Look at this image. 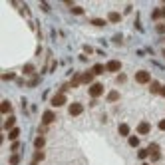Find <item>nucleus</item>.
<instances>
[{"mask_svg":"<svg viewBox=\"0 0 165 165\" xmlns=\"http://www.w3.org/2000/svg\"><path fill=\"white\" fill-rule=\"evenodd\" d=\"M149 157H151V161H159V159H161V151H157V153H151Z\"/></svg>","mask_w":165,"mask_h":165,"instance_id":"nucleus-25","label":"nucleus"},{"mask_svg":"<svg viewBox=\"0 0 165 165\" xmlns=\"http://www.w3.org/2000/svg\"><path fill=\"white\" fill-rule=\"evenodd\" d=\"M92 72H94V76H99L105 72V66H102V64H95L94 68H92Z\"/></svg>","mask_w":165,"mask_h":165,"instance_id":"nucleus-16","label":"nucleus"},{"mask_svg":"<svg viewBox=\"0 0 165 165\" xmlns=\"http://www.w3.org/2000/svg\"><path fill=\"white\" fill-rule=\"evenodd\" d=\"M18 147H20V143H18V141H14V143H12V151H16Z\"/></svg>","mask_w":165,"mask_h":165,"instance_id":"nucleus-34","label":"nucleus"},{"mask_svg":"<svg viewBox=\"0 0 165 165\" xmlns=\"http://www.w3.org/2000/svg\"><path fill=\"white\" fill-rule=\"evenodd\" d=\"M163 56H165V50H163Z\"/></svg>","mask_w":165,"mask_h":165,"instance_id":"nucleus-37","label":"nucleus"},{"mask_svg":"<svg viewBox=\"0 0 165 165\" xmlns=\"http://www.w3.org/2000/svg\"><path fill=\"white\" fill-rule=\"evenodd\" d=\"M149 131H151L149 121H139V125H137V133H139V135H147Z\"/></svg>","mask_w":165,"mask_h":165,"instance_id":"nucleus-6","label":"nucleus"},{"mask_svg":"<svg viewBox=\"0 0 165 165\" xmlns=\"http://www.w3.org/2000/svg\"><path fill=\"white\" fill-rule=\"evenodd\" d=\"M155 30H157L159 34H165V24H157V26H155Z\"/></svg>","mask_w":165,"mask_h":165,"instance_id":"nucleus-28","label":"nucleus"},{"mask_svg":"<svg viewBox=\"0 0 165 165\" xmlns=\"http://www.w3.org/2000/svg\"><path fill=\"white\" fill-rule=\"evenodd\" d=\"M105 70L112 72V74H115V72L121 70V62H119V60H109L108 64H105Z\"/></svg>","mask_w":165,"mask_h":165,"instance_id":"nucleus-4","label":"nucleus"},{"mask_svg":"<svg viewBox=\"0 0 165 165\" xmlns=\"http://www.w3.org/2000/svg\"><path fill=\"white\" fill-rule=\"evenodd\" d=\"M118 133L121 137H129L131 135V128H129L128 123H119V128H118Z\"/></svg>","mask_w":165,"mask_h":165,"instance_id":"nucleus-7","label":"nucleus"},{"mask_svg":"<svg viewBox=\"0 0 165 165\" xmlns=\"http://www.w3.org/2000/svg\"><path fill=\"white\" fill-rule=\"evenodd\" d=\"M72 12H74V14H84V8H82V6H74Z\"/></svg>","mask_w":165,"mask_h":165,"instance_id":"nucleus-27","label":"nucleus"},{"mask_svg":"<svg viewBox=\"0 0 165 165\" xmlns=\"http://www.w3.org/2000/svg\"><path fill=\"white\" fill-rule=\"evenodd\" d=\"M151 18H153V20H159V8L153 10V16H151Z\"/></svg>","mask_w":165,"mask_h":165,"instance_id":"nucleus-30","label":"nucleus"},{"mask_svg":"<svg viewBox=\"0 0 165 165\" xmlns=\"http://www.w3.org/2000/svg\"><path fill=\"white\" fill-rule=\"evenodd\" d=\"M118 99H119V94H118L115 90H112V92L108 94V102H118Z\"/></svg>","mask_w":165,"mask_h":165,"instance_id":"nucleus-20","label":"nucleus"},{"mask_svg":"<svg viewBox=\"0 0 165 165\" xmlns=\"http://www.w3.org/2000/svg\"><path fill=\"white\" fill-rule=\"evenodd\" d=\"M44 145H46V139H44L42 135H38L36 139H34V147H36V151H42Z\"/></svg>","mask_w":165,"mask_h":165,"instance_id":"nucleus-11","label":"nucleus"},{"mask_svg":"<svg viewBox=\"0 0 165 165\" xmlns=\"http://www.w3.org/2000/svg\"><path fill=\"white\" fill-rule=\"evenodd\" d=\"M82 84H95L94 82V72H86V74H82Z\"/></svg>","mask_w":165,"mask_h":165,"instance_id":"nucleus-10","label":"nucleus"},{"mask_svg":"<svg viewBox=\"0 0 165 165\" xmlns=\"http://www.w3.org/2000/svg\"><path fill=\"white\" fill-rule=\"evenodd\" d=\"M128 143L131 147H139V137H137V135H129L128 137Z\"/></svg>","mask_w":165,"mask_h":165,"instance_id":"nucleus-15","label":"nucleus"},{"mask_svg":"<svg viewBox=\"0 0 165 165\" xmlns=\"http://www.w3.org/2000/svg\"><path fill=\"white\" fill-rule=\"evenodd\" d=\"M108 20H109V22H119V20H121V14H118V12H109Z\"/></svg>","mask_w":165,"mask_h":165,"instance_id":"nucleus-17","label":"nucleus"},{"mask_svg":"<svg viewBox=\"0 0 165 165\" xmlns=\"http://www.w3.org/2000/svg\"><path fill=\"white\" fill-rule=\"evenodd\" d=\"M80 84H82V74H76L74 80L70 82V86H72V88H76V86H80Z\"/></svg>","mask_w":165,"mask_h":165,"instance_id":"nucleus-19","label":"nucleus"},{"mask_svg":"<svg viewBox=\"0 0 165 165\" xmlns=\"http://www.w3.org/2000/svg\"><path fill=\"white\" fill-rule=\"evenodd\" d=\"M135 82L143 86V84H151L153 80H151V76L147 70H139V72H135Z\"/></svg>","mask_w":165,"mask_h":165,"instance_id":"nucleus-1","label":"nucleus"},{"mask_svg":"<svg viewBox=\"0 0 165 165\" xmlns=\"http://www.w3.org/2000/svg\"><path fill=\"white\" fill-rule=\"evenodd\" d=\"M141 165H149V163H141Z\"/></svg>","mask_w":165,"mask_h":165,"instance_id":"nucleus-36","label":"nucleus"},{"mask_svg":"<svg viewBox=\"0 0 165 165\" xmlns=\"http://www.w3.org/2000/svg\"><path fill=\"white\" fill-rule=\"evenodd\" d=\"M102 94H104V84L95 82V84L90 86V95H92V98H99Z\"/></svg>","mask_w":165,"mask_h":165,"instance_id":"nucleus-3","label":"nucleus"},{"mask_svg":"<svg viewBox=\"0 0 165 165\" xmlns=\"http://www.w3.org/2000/svg\"><path fill=\"white\" fill-rule=\"evenodd\" d=\"M0 112L4 113V115H8V113L12 112V105H10V102H6V99H4V102H2V105H0Z\"/></svg>","mask_w":165,"mask_h":165,"instance_id":"nucleus-14","label":"nucleus"},{"mask_svg":"<svg viewBox=\"0 0 165 165\" xmlns=\"http://www.w3.org/2000/svg\"><path fill=\"white\" fill-rule=\"evenodd\" d=\"M151 155V153H149V149H139V151H137V157H139V159H147V157H149Z\"/></svg>","mask_w":165,"mask_h":165,"instance_id":"nucleus-18","label":"nucleus"},{"mask_svg":"<svg viewBox=\"0 0 165 165\" xmlns=\"http://www.w3.org/2000/svg\"><path fill=\"white\" fill-rule=\"evenodd\" d=\"M68 113H70L72 118H78V115L84 113V105H82L80 102H74V104H70V108H68Z\"/></svg>","mask_w":165,"mask_h":165,"instance_id":"nucleus-2","label":"nucleus"},{"mask_svg":"<svg viewBox=\"0 0 165 165\" xmlns=\"http://www.w3.org/2000/svg\"><path fill=\"white\" fill-rule=\"evenodd\" d=\"M54 119H56V113H54V112H44V115H42V125H50Z\"/></svg>","mask_w":165,"mask_h":165,"instance_id":"nucleus-8","label":"nucleus"},{"mask_svg":"<svg viewBox=\"0 0 165 165\" xmlns=\"http://www.w3.org/2000/svg\"><path fill=\"white\" fill-rule=\"evenodd\" d=\"M161 88H163V86H161L159 82H151V84H149V92H151V94H159Z\"/></svg>","mask_w":165,"mask_h":165,"instance_id":"nucleus-13","label":"nucleus"},{"mask_svg":"<svg viewBox=\"0 0 165 165\" xmlns=\"http://www.w3.org/2000/svg\"><path fill=\"white\" fill-rule=\"evenodd\" d=\"M125 80H128V78H125V76H123V74H121V76H119V78H118V82H119V84H123V82H125Z\"/></svg>","mask_w":165,"mask_h":165,"instance_id":"nucleus-33","label":"nucleus"},{"mask_svg":"<svg viewBox=\"0 0 165 165\" xmlns=\"http://www.w3.org/2000/svg\"><path fill=\"white\" fill-rule=\"evenodd\" d=\"M159 18H165V6H161V8H159Z\"/></svg>","mask_w":165,"mask_h":165,"instance_id":"nucleus-32","label":"nucleus"},{"mask_svg":"<svg viewBox=\"0 0 165 165\" xmlns=\"http://www.w3.org/2000/svg\"><path fill=\"white\" fill-rule=\"evenodd\" d=\"M24 74H34V66H32V64H26V66H24Z\"/></svg>","mask_w":165,"mask_h":165,"instance_id":"nucleus-23","label":"nucleus"},{"mask_svg":"<svg viewBox=\"0 0 165 165\" xmlns=\"http://www.w3.org/2000/svg\"><path fill=\"white\" fill-rule=\"evenodd\" d=\"M159 95H163V98H165V86H163V88H161V92H159Z\"/></svg>","mask_w":165,"mask_h":165,"instance_id":"nucleus-35","label":"nucleus"},{"mask_svg":"<svg viewBox=\"0 0 165 165\" xmlns=\"http://www.w3.org/2000/svg\"><path fill=\"white\" fill-rule=\"evenodd\" d=\"M147 149H149V153H157V151H159V145H157V143H149Z\"/></svg>","mask_w":165,"mask_h":165,"instance_id":"nucleus-22","label":"nucleus"},{"mask_svg":"<svg viewBox=\"0 0 165 165\" xmlns=\"http://www.w3.org/2000/svg\"><path fill=\"white\" fill-rule=\"evenodd\" d=\"M157 128H159L161 131H165V119H159V123H157Z\"/></svg>","mask_w":165,"mask_h":165,"instance_id":"nucleus-29","label":"nucleus"},{"mask_svg":"<svg viewBox=\"0 0 165 165\" xmlns=\"http://www.w3.org/2000/svg\"><path fill=\"white\" fill-rule=\"evenodd\" d=\"M20 163V157L18 155H12V157H10V165H18Z\"/></svg>","mask_w":165,"mask_h":165,"instance_id":"nucleus-26","label":"nucleus"},{"mask_svg":"<svg viewBox=\"0 0 165 165\" xmlns=\"http://www.w3.org/2000/svg\"><path fill=\"white\" fill-rule=\"evenodd\" d=\"M34 161H36V163L44 161V151H36V153H34Z\"/></svg>","mask_w":165,"mask_h":165,"instance_id":"nucleus-21","label":"nucleus"},{"mask_svg":"<svg viewBox=\"0 0 165 165\" xmlns=\"http://www.w3.org/2000/svg\"><path fill=\"white\" fill-rule=\"evenodd\" d=\"M18 137H20V128H14V129H10V131H8V139H10V141H18Z\"/></svg>","mask_w":165,"mask_h":165,"instance_id":"nucleus-12","label":"nucleus"},{"mask_svg":"<svg viewBox=\"0 0 165 165\" xmlns=\"http://www.w3.org/2000/svg\"><path fill=\"white\" fill-rule=\"evenodd\" d=\"M12 78H14V76H12V74H4V76H2V80H4V82H8V80H12Z\"/></svg>","mask_w":165,"mask_h":165,"instance_id":"nucleus-31","label":"nucleus"},{"mask_svg":"<svg viewBox=\"0 0 165 165\" xmlns=\"http://www.w3.org/2000/svg\"><path fill=\"white\" fill-rule=\"evenodd\" d=\"M14 128H16V118H14V115H8L6 121H4V129L10 131V129H14Z\"/></svg>","mask_w":165,"mask_h":165,"instance_id":"nucleus-9","label":"nucleus"},{"mask_svg":"<svg viewBox=\"0 0 165 165\" xmlns=\"http://www.w3.org/2000/svg\"><path fill=\"white\" fill-rule=\"evenodd\" d=\"M66 99H68L66 94H62V92H60V94H56L52 98V105H54V108H62V105L66 104Z\"/></svg>","mask_w":165,"mask_h":165,"instance_id":"nucleus-5","label":"nucleus"},{"mask_svg":"<svg viewBox=\"0 0 165 165\" xmlns=\"http://www.w3.org/2000/svg\"><path fill=\"white\" fill-rule=\"evenodd\" d=\"M92 24H94V26H104L105 20H102V18H94V20H92Z\"/></svg>","mask_w":165,"mask_h":165,"instance_id":"nucleus-24","label":"nucleus"}]
</instances>
